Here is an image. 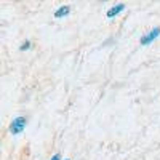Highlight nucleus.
<instances>
[{
	"mask_svg": "<svg viewBox=\"0 0 160 160\" xmlns=\"http://www.w3.org/2000/svg\"><path fill=\"white\" fill-rule=\"evenodd\" d=\"M31 48H32V42H31V40H28V38L22 40L21 45H19V51H29Z\"/></svg>",
	"mask_w": 160,
	"mask_h": 160,
	"instance_id": "obj_5",
	"label": "nucleus"
},
{
	"mask_svg": "<svg viewBox=\"0 0 160 160\" xmlns=\"http://www.w3.org/2000/svg\"><path fill=\"white\" fill-rule=\"evenodd\" d=\"M125 8H127V5H125V3H115L114 7H111V8L108 10V13H106V18H108V19L111 21V19H114L115 16H118L120 13H123V11H125Z\"/></svg>",
	"mask_w": 160,
	"mask_h": 160,
	"instance_id": "obj_3",
	"label": "nucleus"
},
{
	"mask_svg": "<svg viewBox=\"0 0 160 160\" xmlns=\"http://www.w3.org/2000/svg\"><path fill=\"white\" fill-rule=\"evenodd\" d=\"M158 37H160V28H158V26H155V28H152L149 32H146V34L141 35L139 45L141 47H148V45H151L154 42V40H157Z\"/></svg>",
	"mask_w": 160,
	"mask_h": 160,
	"instance_id": "obj_2",
	"label": "nucleus"
},
{
	"mask_svg": "<svg viewBox=\"0 0 160 160\" xmlns=\"http://www.w3.org/2000/svg\"><path fill=\"white\" fill-rule=\"evenodd\" d=\"M26 127H28V117L26 115H16L10 122L8 131H10V135H13V136H19L21 133L26 130Z\"/></svg>",
	"mask_w": 160,
	"mask_h": 160,
	"instance_id": "obj_1",
	"label": "nucleus"
},
{
	"mask_svg": "<svg viewBox=\"0 0 160 160\" xmlns=\"http://www.w3.org/2000/svg\"><path fill=\"white\" fill-rule=\"evenodd\" d=\"M71 10H72L71 5H61V7H58V8L55 10L53 16H55L56 19H62V18H66V16L71 15Z\"/></svg>",
	"mask_w": 160,
	"mask_h": 160,
	"instance_id": "obj_4",
	"label": "nucleus"
},
{
	"mask_svg": "<svg viewBox=\"0 0 160 160\" xmlns=\"http://www.w3.org/2000/svg\"><path fill=\"white\" fill-rule=\"evenodd\" d=\"M50 160H62V157H61V154L59 152H56V154H53L51 155V158Z\"/></svg>",
	"mask_w": 160,
	"mask_h": 160,
	"instance_id": "obj_6",
	"label": "nucleus"
},
{
	"mask_svg": "<svg viewBox=\"0 0 160 160\" xmlns=\"http://www.w3.org/2000/svg\"><path fill=\"white\" fill-rule=\"evenodd\" d=\"M64 160H71V158H64Z\"/></svg>",
	"mask_w": 160,
	"mask_h": 160,
	"instance_id": "obj_7",
	"label": "nucleus"
}]
</instances>
